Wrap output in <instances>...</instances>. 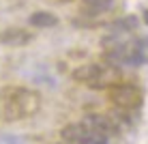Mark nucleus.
<instances>
[{"instance_id": "obj_6", "label": "nucleus", "mask_w": 148, "mask_h": 144, "mask_svg": "<svg viewBox=\"0 0 148 144\" xmlns=\"http://www.w3.org/2000/svg\"><path fill=\"white\" fill-rule=\"evenodd\" d=\"M28 24L34 26V28H49V26H54V24H58V17H56L54 13H49V11H39V13L30 15Z\"/></svg>"}, {"instance_id": "obj_4", "label": "nucleus", "mask_w": 148, "mask_h": 144, "mask_svg": "<svg viewBox=\"0 0 148 144\" xmlns=\"http://www.w3.org/2000/svg\"><path fill=\"white\" fill-rule=\"evenodd\" d=\"M60 138H62L64 142H69V144H105V140H101V138L97 136V131L90 127L88 121L67 125L60 131Z\"/></svg>"}, {"instance_id": "obj_1", "label": "nucleus", "mask_w": 148, "mask_h": 144, "mask_svg": "<svg viewBox=\"0 0 148 144\" xmlns=\"http://www.w3.org/2000/svg\"><path fill=\"white\" fill-rule=\"evenodd\" d=\"M41 110V95L28 86H2L0 88V121L17 123L34 116Z\"/></svg>"}, {"instance_id": "obj_5", "label": "nucleus", "mask_w": 148, "mask_h": 144, "mask_svg": "<svg viewBox=\"0 0 148 144\" xmlns=\"http://www.w3.org/2000/svg\"><path fill=\"white\" fill-rule=\"evenodd\" d=\"M34 34L26 28H7L0 32V43L11 45V48H19V45H28Z\"/></svg>"}, {"instance_id": "obj_7", "label": "nucleus", "mask_w": 148, "mask_h": 144, "mask_svg": "<svg viewBox=\"0 0 148 144\" xmlns=\"http://www.w3.org/2000/svg\"><path fill=\"white\" fill-rule=\"evenodd\" d=\"M112 0H84V4L88 9H105Z\"/></svg>"}, {"instance_id": "obj_3", "label": "nucleus", "mask_w": 148, "mask_h": 144, "mask_svg": "<svg viewBox=\"0 0 148 144\" xmlns=\"http://www.w3.org/2000/svg\"><path fill=\"white\" fill-rule=\"evenodd\" d=\"M108 99H110V103L114 107H118V110L133 112L137 107H142V103H144V92L133 84L118 82V84H114V86L108 88Z\"/></svg>"}, {"instance_id": "obj_2", "label": "nucleus", "mask_w": 148, "mask_h": 144, "mask_svg": "<svg viewBox=\"0 0 148 144\" xmlns=\"http://www.w3.org/2000/svg\"><path fill=\"white\" fill-rule=\"evenodd\" d=\"M120 78H122L120 71L112 65H105V63H90V65H84V67L73 71L75 82H82V84L90 86V88H103V90L118 84Z\"/></svg>"}]
</instances>
